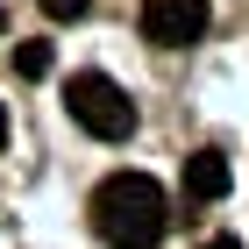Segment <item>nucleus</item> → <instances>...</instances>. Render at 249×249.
I'll return each instance as SVG.
<instances>
[{"label": "nucleus", "instance_id": "obj_1", "mask_svg": "<svg viewBox=\"0 0 249 249\" xmlns=\"http://www.w3.org/2000/svg\"><path fill=\"white\" fill-rule=\"evenodd\" d=\"M86 213H93V235L107 249H157L171 235V199H164V185H157L150 171L100 178L93 199H86Z\"/></svg>", "mask_w": 249, "mask_h": 249}, {"label": "nucleus", "instance_id": "obj_2", "mask_svg": "<svg viewBox=\"0 0 249 249\" xmlns=\"http://www.w3.org/2000/svg\"><path fill=\"white\" fill-rule=\"evenodd\" d=\"M64 107H71V121L93 135V142H121V135H135V100L121 93L107 71H71Z\"/></svg>", "mask_w": 249, "mask_h": 249}, {"label": "nucleus", "instance_id": "obj_3", "mask_svg": "<svg viewBox=\"0 0 249 249\" xmlns=\"http://www.w3.org/2000/svg\"><path fill=\"white\" fill-rule=\"evenodd\" d=\"M207 21H213L207 0H142V43H157V50H185V43H199Z\"/></svg>", "mask_w": 249, "mask_h": 249}, {"label": "nucleus", "instance_id": "obj_4", "mask_svg": "<svg viewBox=\"0 0 249 249\" xmlns=\"http://www.w3.org/2000/svg\"><path fill=\"white\" fill-rule=\"evenodd\" d=\"M228 185H235V164L221 150H192L185 157V199H228Z\"/></svg>", "mask_w": 249, "mask_h": 249}, {"label": "nucleus", "instance_id": "obj_5", "mask_svg": "<svg viewBox=\"0 0 249 249\" xmlns=\"http://www.w3.org/2000/svg\"><path fill=\"white\" fill-rule=\"evenodd\" d=\"M50 64H57L50 43H15V71H21V78H50Z\"/></svg>", "mask_w": 249, "mask_h": 249}, {"label": "nucleus", "instance_id": "obj_6", "mask_svg": "<svg viewBox=\"0 0 249 249\" xmlns=\"http://www.w3.org/2000/svg\"><path fill=\"white\" fill-rule=\"evenodd\" d=\"M36 7H43V15H50V21H78V15H86V7H93V0H36Z\"/></svg>", "mask_w": 249, "mask_h": 249}, {"label": "nucleus", "instance_id": "obj_7", "mask_svg": "<svg viewBox=\"0 0 249 249\" xmlns=\"http://www.w3.org/2000/svg\"><path fill=\"white\" fill-rule=\"evenodd\" d=\"M207 249H242V242H235V235H213V242H207Z\"/></svg>", "mask_w": 249, "mask_h": 249}, {"label": "nucleus", "instance_id": "obj_8", "mask_svg": "<svg viewBox=\"0 0 249 249\" xmlns=\"http://www.w3.org/2000/svg\"><path fill=\"white\" fill-rule=\"evenodd\" d=\"M0 142H7V107H0Z\"/></svg>", "mask_w": 249, "mask_h": 249}, {"label": "nucleus", "instance_id": "obj_9", "mask_svg": "<svg viewBox=\"0 0 249 249\" xmlns=\"http://www.w3.org/2000/svg\"><path fill=\"white\" fill-rule=\"evenodd\" d=\"M0 29H7V15H0Z\"/></svg>", "mask_w": 249, "mask_h": 249}]
</instances>
